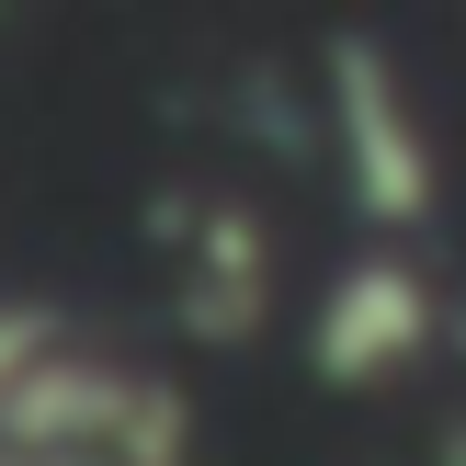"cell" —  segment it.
I'll use <instances>...</instances> for the list:
<instances>
[{"instance_id":"obj_1","label":"cell","mask_w":466,"mask_h":466,"mask_svg":"<svg viewBox=\"0 0 466 466\" xmlns=\"http://www.w3.org/2000/svg\"><path fill=\"white\" fill-rule=\"evenodd\" d=\"M330 126H341V182H353V205L399 239L432 205V137H421L410 80L376 46H330Z\"/></svg>"},{"instance_id":"obj_2","label":"cell","mask_w":466,"mask_h":466,"mask_svg":"<svg viewBox=\"0 0 466 466\" xmlns=\"http://www.w3.org/2000/svg\"><path fill=\"white\" fill-rule=\"evenodd\" d=\"M432 353V285L399 239L341 262V285L319 296V330H308V364L319 387H399L410 364Z\"/></svg>"}]
</instances>
